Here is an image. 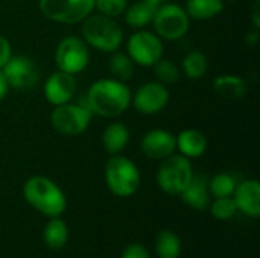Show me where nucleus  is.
<instances>
[{
  "label": "nucleus",
  "mask_w": 260,
  "mask_h": 258,
  "mask_svg": "<svg viewBox=\"0 0 260 258\" xmlns=\"http://www.w3.org/2000/svg\"><path fill=\"white\" fill-rule=\"evenodd\" d=\"M104 178L108 190L122 199L134 196L142 182V175L137 164L122 154L110 155L105 163Z\"/></svg>",
  "instance_id": "obj_4"
},
{
  "label": "nucleus",
  "mask_w": 260,
  "mask_h": 258,
  "mask_svg": "<svg viewBox=\"0 0 260 258\" xmlns=\"http://www.w3.org/2000/svg\"><path fill=\"white\" fill-rule=\"evenodd\" d=\"M193 175L195 172L192 161L175 152L161 160L157 169L155 181L161 192L171 196H178L192 181Z\"/></svg>",
  "instance_id": "obj_5"
},
{
  "label": "nucleus",
  "mask_w": 260,
  "mask_h": 258,
  "mask_svg": "<svg viewBox=\"0 0 260 258\" xmlns=\"http://www.w3.org/2000/svg\"><path fill=\"white\" fill-rule=\"evenodd\" d=\"M238 179L230 172H219L215 173L209 179V192L213 198H227L233 196V192L238 186Z\"/></svg>",
  "instance_id": "obj_26"
},
{
  "label": "nucleus",
  "mask_w": 260,
  "mask_h": 258,
  "mask_svg": "<svg viewBox=\"0 0 260 258\" xmlns=\"http://www.w3.org/2000/svg\"><path fill=\"white\" fill-rule=\"evenodd\" d=\"M9 88L18 91L34 90L40 82V68L37 62L26 55H12L2 68Z\"/></svg>",
  "instance_id": "obj_11"
},
{
  "label": "nucleus",
  "mask_w": 260,
  "mask_h": 258,
  "mask_svg": "<svg viewBox=\"0 0 260 258\" xmlns=\"http://www.w3.org/2000/svg\"><path fill=\"white\" fill-rule=\"evenodd\" d=\"M154 68V75H155V81L161 82L163 85H175L180 78H181V70L180 67L168 58H161L158 62H155L152 65Z\"/></svg>",
  "instance_id": "obj_27"
},
{
  "label": "nucleus",
  "mask_w": 260,
  "mask_h": 258,
  "mask_svg": "<svg viewBox=\"0 0 260 258\" xmlns=\"http://www.w3.org/2000/svg\"><path fill=\"white\" fill-rule=\"evenodd\" d=\"M11 56H12V46L9 40L0 33V70L5 67V64L9 61Z\"/></svg>",
  "instance_id": "obj_31"
},
{
  "label": "nucleus",
  "mask_w": 260,
  "mask_h": 258,
  "mask_svg": "<svg viewBox=\"0 0 260 258\" xmlns=\"http://www.w3.org/2000/svg\"><path fill=\"white\" fill-rule=\"evenodd\" d=\"M23 198L27 205L47 217L61 216L67 208V196L62 189L43 175H34L24 181Z\"/></svg>",
  "instance_id": "obj_2"
},
{
  "label": "nucleus",
  "mask_w": 260,
  "mask_h": 258,
  "mask_svg": "<svg viewBox=\"0 0 260 258\" xmlns=\"http://www.w3.org/2000/svg\"><path fill=\"white\" fill-rule=\"evenodd\" d=\"M245 38H247V43H248L250 46L257 44V41H259V29H253L251 32H248Z\"/></svg>",
  "instance_id": "obj_34"
},
{
  "label": "nucleus",
  "mask_w": 260,
  "mask_h": 258,
  "mask_svg": "<svg viewBox=\"0 0 260 258\" xmlns=\"http://www.w3.org/2000/svg\"><path fill=\"white\" fill-rule=\"evenodd\" d=\"M209 210L212 217H215L216 220H230L238 213L236 204L232 196L215 198L213 201H210Z\"/></svg>",
  "instance_id": "obj_28"
},
{
  "label": "nucleus",
  "mask_w": 260,
  "mask_h": 258,
  "mask_svg": "<svg viewBox=\"0 0 260 258\" xmlns=\"http://www.w3.org/2000/svg\"><path fill=\"white\" fill-rule=\"evenodd\" d=\"M129 138H131V134H129L128 126L122 122H113L107 125L105 129L102 131L101 141L108 155H117V154H122L123 149L128 146Z\"/></svg>",
  "instance_id": "obj_18"
},
{
  "label": "nucleus",
  "mask_w": 260,
  "mask_h": 258,
  "mask_svg": "<svg viewBox=\"0 0 260 258\" xmlns=\"http://www.w3.org/2000/svg\"><path fill=\"white\" fill-rule=\"evenodd\" d=\"M43 240H44V245L52 251H59L67 245L69 227L66 220L61 219V216L49 217V222L46 224L43 230Z\"/></svg>",
  "instance_id": "obj_21"
},
{
  "label": "nucleus",
  "mask_w": 260,
  "mask_h": 258,
  "mask_svg": "<svg viewBox=\"0 0 260 258\" xmlns=\"http://www.w3.org/2000/svg\"><path fill=\"white\" fill-rule=\"evenodd\" d=\"M91 119L93 113L85 102H67L53 106L49 117L53 131L66 137H78L84 134L88 129Z\"/></svg>",
  "instance_id": "obj_6"
},
{
  "label": "nucleus",
  "mask_w": 260,
  "mask_h": 258,
  "mask_svg": "<svg viewBox=\"0 0 260 258\" xmlns=\"http://www.w3.org/2000/svg\"><path fill=\"white\" fill-rule=\"evenodd\" d=\"M154 249L158 258H180L181 255V240L177 233L171 230H161L158 231Z\"/></svg>",
  "instance_id": "obj_25"
},
{
  "label": "nucleus",
  "mask_w": 260,
  "mask_h": 258,
  "mask_svg": "<svg viewBox=\"0 0 260 258\" xmlns=\"http://www.w3.org/2000/svg\"><path fill=\"white\" fill-rule=\"evenodd\" d=\"M131 94L126 82L114 78H102L88 87L85 103L93 114L104 119H116L131 106Z\"/></svg>",
  "instance_id": "obj_1"
},
{
  "label": "nucleus",
  "mask_w": 260,
  "mask_h": 258,
  "mask_svg": "<svg viewBox=\"0 0 260 258\" xmlns=\"http://www.w3.org/2000/svg\"><path fill=\"white\" fill-rule=\"evenodd\" d=\"M180 70H181V75H184L186 78L192 81H198L204 78L209 70V58L203 50H198V49L190 50L181 59Z\"/></svg>",
  "instance_id": "obj_23"
},
{
  "label": "nucleus",
  "mask_w": 260,
  "mask_h": 258,
  "mask_svg": "<svg viewBox=\"0 0 260 258\" xmlns=\"http://www.w3.org/2000/svg\"><path fill=\"white\" fill-rule=\"evenodd\" d=\"M76 91H78L76 76L69 75L61 70L50 73L43 84L44 97L52 106H58V105L72 102Z\"/></svg>",
  "instance_id": "obj_13"
},
{
  "label": "nucleus",
  "mask_w": 260,
  "mask_h": 258,
  "mask_svg": "<svg viewBox=\"0 0 260 258\" xmlns=\"http://www.w3.org/2000/svg\"><path fill=\"white\" fill-rule=\"evenodd\" d=\"M146 2H149V3L154 5V6H160V5L168 3V2H172V0H146Z\"/></svg>",
  "instance_id": "obj_35"
},
{
  "label": "nucleus",
  "mask_w": 260,
  "mask_h": 258,
  "mask_svg": "<svg viewBox=\"0 0 260 258\" xmlns=\"http://www.w3.org/2000/svg\"><path fill=\"white\" fill-rule=\"evenodd\" d=\"M140 149L146 158L161 161L177 152L175 134L163 128L149 129L142 137Z\"/></svg>",
  "instance_id": "obj_14"
},
{
  "label": "nucleus",
  "mask_w": 260,
  "mask_h": 258,
  "mask_svg": "<svg viewBox=\"0 0 260 258\" xmlns=\"http://www.w3.org/2000/svg\"><path fill=\"white\" fill-rule=\"evenodd\" d=\"M151 24L154 26V32L163 41H178L187 35L190 18L181 5L168 2L157 6Z\"/></svg>",
  "instance_id": "obj_7"
},
{
  "label": "nucleus",
  "mask_w": 260,
  "mask_h": 258,
  "mask_svg": "<svg viewBox=\"0 0 260 258\" xmlns=\"http://www.w3.org/2000/svg\"><path fill=\"white\" fill-rule=\"evenodd\" d=\"M81 36L90 49H96L104 53H113L123 44V29L119 26L116 18L90 14L81 27Z\"/></svg>",
  "instance_id": "obj_3"
},
{
  "label": "nucleus",
  "mask_w": 260,
  "mask_h": 258,
  "mask_svg": "<svg viewBox=\"0 0 260 258\" xmlns=\"http://www.w3.org/2000/svg\"><path fill=\"white\" fill-rule=\"evenodd\" d=\"M251 23L254 29H260V8H259V0L254 2V6L251 9Z\"/></svg>",
  "instance_id": "obj_32"
},
{
  "label": "nucleus",
  "mask_w": 260,
  "mask_h": 258,
  "mask_svg": "<svg viewBox=\"0 0 260 258\" xmlns=\"http://www.w3.org/2000/svg\"><path fill=\"white\" fill-rule=\"evenodd\" d=\"M9 90H11V88H9V84H8V81H6L3 71L0 70V102L8 96Z\"/></svg>",
  "instance_id": "obj_33"
},
{
  "label": "nucleus",
  "mask_w": 260,
  "mask_h": 258,
  "mask_svg": "<svg viewBox=\"0 0 260 258\" xmlns=\"http://www.w3.org/2000/svg\"><path fill=\"white\" fill-rule=\"evenodd\" d=\"M155 9H157V6L151 5L146 0H137L131 5L128 3L126 9L123 12L125 23L134 30L146 29V26L152 23Z\"/></svg>",
  "instance_id": "obj_20"
},
{
  "label": "nucleus",
  "mask_w": 260,
  "mask_h": 258,
  "mask_svg": "<svg viewBox=\"0 0 260 258\" xmlns=\"http://www.w3.org/2000/svg\"><path fill=\"white\" fill-rule=\"evenodd\" d=\"M126 6H128V0H94V11H98V14L111 18H117L123 15Z\"/></svg>",
  "instance_id": "obj_29"
},
{
  "label": "nucleus",
  "mask_w": 260,
  "mask_h": 258,
  "mask_svg": "<svg viewBox=\"0 0 260 258\" xmlns=\"http://www.w3.org/2000/svg\"><path fill=\"white\" fill-rule=\"evenodd\" d=\"M120 258H151L148 248L142 243H131L123 248Z\"/></svg>",
  "instance_id": "obj_30"
},
{
  "label": "nucleus",
  "mask_w": 260,
  "mask_h": 258,
  "mask_svg": "<svg viewBox=\"0 0 260 258\" xmlns=\"http://www.w3.org/2000/svg\"><path fill=\"white\" fill-rule=\"evenodd\" d=\"M108 70H110L111 78L122 81V82H126V81L133 79L134 71H136V64L126 52H122L119 49V50L110 53Z\"/></svg>",
  "instance_id": "obj_24"
},
{
  "label": "nucleus",
  "mask_w": 260,
  "mask_h": 258,
  "mask_svg": "<svg viewBox=\"0 0 260 258\" xmlns=\"http://www.w3.org/2000/svg\"><path fill=\"white\" fill-rule=\"evenodd\" d=\"M175 143H177V151L183 157L193 160L200 158L204 155L207 151V137L203 131L200 129H183L175 135Z\"/></svg>",
  "instance_id": "obj_17"
},
{
  "label": "nucleus",
  "mask_w": 260,
  "mask_h": 258,
  "mask_svg": "<svg viewBox=\"0 0 260 258\" xmlns=\"http://www.w3.org/2000/svg\"><path fill=\"white\" fill-rule=\"evenodd\" d=\"M90 58V47L82 36L67 35L56 44L55 64L61 71L76 76L88 67Z\"/></svg>",
  "instance_id": "obj_10"
},
{
  "label": "nucleus",
  "mask_w": 260,
  "mask_h": 258,
  "mask_svg": "<svg viewBox=\"0 0 260 258\" xmlns=\"http://www.w3.org/2000/svg\"><path fill=\"white\" fill-rule=\"evenodd\" d=\"M183 8L190 20L207 21L224 11V0H186Z\"/></svg>",
  "instance_id": "obj_22"
},
{
  "label": "nucleus",
  "mask_w": 260,
  "mask_h": 258,
  "mask_svg": "<svg viewBox=\"0 0 260 258\" xmlns=\"http://www.w3.org/2000/svg\"><path fill=\"white\" fill-rule=\"evenodd\" d=\"M233 201L238 211L244 213L251 219L260 217V184L257 179H244L239 181L235 192Z\"/></svg>",
  "instance_id": "obj_15"
},
{
  "label": "nucleus",
  "mask_w": 260,
  "mask_h": 258,
  "mask_svg": "<svg viewBox=\"0 0 260 258\" xmlns=\"http://www.w3.org/2000/svg\"><path fill=\"white\" fill-rule=\"evenodd\" d=\"M215 91L227 100H241L247 91L248 85L244 78L238 75H219L213 81Z\"/></svg>",
  "instance_id": "obj_19"
},
{
  "label": "nucleus",
  "mask_w": 260,
  "mask_h": 258,
  "mask_svg": "<svg viewBox=\"0 0 260 258\" xmlns=\"http://www.w3.org/2000/svg\"><path fill=\"white\" fill-rule=\"evenodd\" d=\"M171 100V93L166 85L158 81L142 84L131 94V106L143 116H155L161 113Z\"/></svg>",
  "instance_id": "obj_12"
},
{
  "label": "nucleus",
  "mask_w": 260,
  "mask_h": 258,
  "mask_svg": "<svg viewBox=\"0 0 260 258\" xmlns=\"http://www.w3.org/2000/svg\"><path fill=\"white\" fill-rule=\"evenodd\" d=\"M38 9L53 23L78 24L94 12V0H38Z\"/></svg>",
  "instance_id": "obj_8"
},
{
  "label": "nucleus",
  "mask_w": 260,
  "mask_h": 258,
  "mask_svg": "<svg viewBox=\"0 0 260 258\" xmlns=\"http://www.w3.org/2000/svg\"><path fill=\"white\" fill-rule=\"evenodd\" d=\"M250 2H257V0H250Z\"/></svg>",
  "instance_id": "obj_36"
},
{
  "label": "nucleus",
  "mask_w": 260,
  "mask_h": 258,
  "mask_svg": "<svg viewBox=\"0 0 260 258\" xmlns=\"http://www.w3.org/2000/svg\"><path fill=\"white\" fill-rule=\"evenodd\" d=\"M178 196L192 210H207L212 201L209 192V179L204 175H193L192 181Z\"/></svg>",
  "instance_id": "obj_16"
},
{
  "label": "nucleus",
  "mask_w": 260,
  "mask_h": 258,
  "mask_svg": "<svg viewBox=\"0 0 260 258\" xmlns=\"http://www.w3.org/2000/svg\"><path fill=\"white\" fill-rule=\"evenodd\" d=\"M126 53L139 67H152L165 56V43L154 32L139 29L126 40Z\"/></svg>",
  "instance_id": "obj_9"
}]
</instances>
